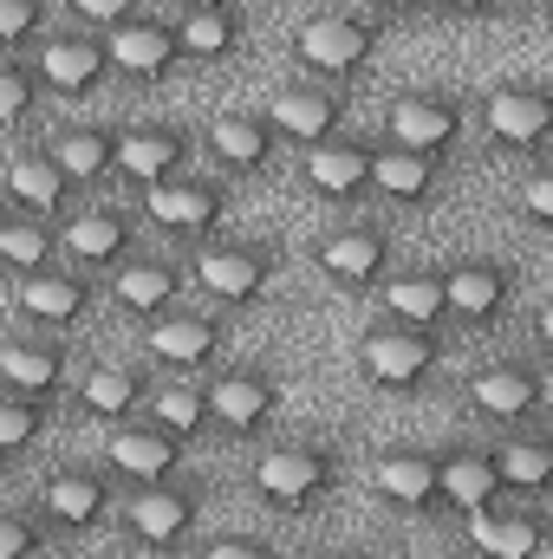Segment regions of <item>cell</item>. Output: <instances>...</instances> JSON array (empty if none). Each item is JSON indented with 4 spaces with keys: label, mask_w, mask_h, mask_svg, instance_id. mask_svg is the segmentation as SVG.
I'll list each match as a JSON object with an SVG mask.
<instances>
[{
    "label": "cell",
    "mask_w": 553,
    "mask_h": 559,
    "mask_svg": "<svg viewBox=\"0 0 553 559\" xmlns=\"http://www.w3.org/2000/svg\"><path fill=\"white\" fill-rule=\"evenodd\" d=\"M365 46H372V33H365L358 20H339V13H319V20L299 26V52H306L319 72H345L352 59H365Z\"/></svg>",
    "instance_id": "1"
},
{
    "label": "cell",
    "mask_w": 553,
    "mask_h": 559,
    "mask_svg": "<svg viewBox=\"0 0 553 559\" xmlns=\"http://www.w3.org/2000/svg\"><path fill=\"white\" fill-rule=\"evenodd\" d=\"M423 365H430L423 332H372L365 338V371L378 384H411V378H423Z\"/></svg>",
    "instance_id": "2"
},
{
    "label": "cell",
    "mask_w": 553,
    "mask_h": 559,
    "mask_svg": "<svg viewBox=\"0 0 553 559\" xmlns=\"http://www.w3.org/2000/svg\"><path fill=\"white\" fill-rule=\"evenodd\" d=\"M553 124V105L534 92H495L489 98V131L502 143H534Z\"/></svg>",
    "instance_id": "3"
},
{
    "label": "cell",
    "mask_w": 553,
    "mask_h": 559,
    "mask_svg": "<svg viewBox=\"0 0 553 559\" xmlns=\"http://www.w3.org/2000/svg\"><path fill=\"white\" fill-rule=\"evenodd\" d=\"M319 481H326V462H319V455L280 449V455L261 462V488H268L274 501H306V495H319Z\"/></svg>",
    "instance_id": "4"
},
{
    "label": "cell",
    "mask_w": 553,
    "mask_h": 559,
    "mask_svg": "<svg viewBox=\"0 0 553 559\" xmlns=\"http://www.w3.org/2000/svg\"><path fill=\"white\" fill-rule=\"evenodd\" d=\"M169 52H176V39H169L163 26H118V33H111V66H125V72H138V79H156V72L169 66Z\"/></svg>",
    "instance_id": "5"
},
{
    "label": "cell",
    "mask_w": 553,
    "mask_h": 559,
    "mask_svg": "<svg viewBox=\"0 0 553 559\" xmlns=\"http://www.w3.org/2000/svg\"><path fill=\"white\" fill-rule=\"evenodd\" d=\"M449 131H456V118L443 105H430V98L391 105V138H398V150H436V143H449Z\"/></svg>",
    "instance_id": "6"
},
{
    "label": "cell",
    "mask_w": 553,
    "mask_h": 559,
    "mask_svg": "<svg viewBox=\"0 0 553 559\" xmlns=\"http://www.w3.org/2000/svg\"><path fill=\"white\" fill-rule=\"evenodd\" d=\"M150 215L163 228H202V222H215V195L189 189V182H156L150 189Z\"/></svg>",
    "instance_id": "7"
},
{
    "label": "cell",
    "mask_w": 553,
    "mask_h": 559,
    "mask_svg": "<svg viewBox=\"0 0 553 559\" xmlns=\"http://www.w3.org/2000/svg\"><path fill=\"white\" fill-rule=\"evenodd\" d=\"M111 462H118L125 475L156 481V475H169L176 449H169V436H156V429H125V436H111Z\"/></svg>",
    "instance_id": "8"
},
{
    "label": "cell",
    "mask_w": 553,
    "mask_h": 559,
    "mask_svg": "<svg viewBox=\"0 0 553 559\" xmlns=\"http://www.w3.org/2000/svg\"><path fill=\"white\" fill-rule=\"evenodd\" d=\"M469 540L489 559H534V547H541L534 521H489L482 508H475V521H469Z\"/></svg>",
    "instance_id": "9"
},
{
    "label": "cell",
    "mask_w": 553,
    "mask_h": 559,
    "mask_svg": "<svg viewBox=\"0 0 553 559\" xmlns=\"http://www.w3.org/2000/svg\"><path fill=\"white\" fill-rule=\"evenodd\" d=\"M436 488H443L456 508H469V514H475V508H482V501L502 488V468H495V462H475V455H462V462H449V468L436 475Z\"/></svg>",
    "instance_id": "10"
},
{
    "label": "cell",
    "mask_w": 553,
    "mask_h": 559,
    "mask_svg": "<svg viewBox=\"0 0 553 559\" xmlns=\"http://www.w3.org/2000/svg\"><path fill=\"white\" fill-rule=\"evenodd\" d=\"M131 527H138L150 547H169V540L189 527V501H176V495H163V488H156V495H138V501H131Z\"/></svg>",
    "instance_id": "11"
},
{
    "label": "cell",
    "mask_w": 553,
    "mask_h": 559,
    "mask_svg": "<svg viewBox=\"0 0 553 559\" xmlns=\"http://www.w3.org/2000/svg\"><path fill=\"white\" fill-rule=\"evenodd\" d=\"M475 404H482L489 417H521V411L534 404V378H528V371H508V365H502V371H482V378H475Z\"/></svg>",
    "instance_id": "12"
},
{
    "label": "cell",
    "mask_w": 553,
    "mask_h": 559,
    "mask_svg": "<svg viewBox=\"0 0 553 559\" xmlns=\"http://www.w3.org/2000/svg\"><path fill=\"white\" fill-rule=\"evenodd\" d=\"M209 404H215V417H222V423H235V429H248V423H261V417H268V404H274V391H268L261 378H222Z\"/></svg>",
    "instance_id": "13"
},
{
    "label": "cell",
    "mask_w": 553,
    "mask_h": 559,
    "mask_svg": "<svg viewBox=\"0 0 553 559\" xmlns=\"http://www.w3.org/2000/svg\"><path fill=\"white\" fill-rule=\"evenodd\" d=\"M306 176H313V189H326V195H352L358 182H372V163H365L358 150H313Z\"/></svg>",
    "instance_id": "14"
},
{
    "label": "cell",
    "mask_w": 553,
    "mask_h": 559,
    "mask_svg": "<svg viewBox=\"0 0 553 559\" xmlns=\"http://www.w3.org/2000/svg\"><path fill=\"white\" fill-rule=\"evenodd\" d=\"M443 286H449V306L469 312V319H489V312L502 306V274H495V267H456Z\"/></svg>",
    "instance_id": "15"
},
{
    "label": "cell",
    "mask_w": 553,
    "mask_h": 559,
    "mask_svg": "<svg viewBox=\"0 0 553 559\" xmlns=\"http://www.w3.org/2000/svg\"><path fill=\"white\" fill-rule=\"evenodd\" d=\"M20 306H26V312H39V319H72V312L85 306V293H79V280L33 274V280H20Z\"/></svg>",
    "instance_id": "16"
},
{
    "label": "cell",
    "mask_w": 553,
    "mask_h": 559,
    "mask_svg": "<svg viewBox=\"0 0 553 559\" xmlns=\"http://www.w3.org/2000/svg\"><path fill=\"white\" fill-rule=\"evenodd\" d=\"M150 345H156V358H169V365H196V358L215 352V332H209L202 319H169V325L150 332Z\"/></svg>",
    "instance_id": "17"
},
{
    "label": "cell",
    "mask_w": 553,
    "mask_h": 559,
    "mask_svg": "<svg viewBox=\"0 0 553 559\" xmlns=\"http://www.w3.org/2000/svg\"><path fill=\"white\" fill-rule=\"evenodd\" d=\"M98 66H105V59H98L92 46H52L39 72H46V85H52V92H85V85L98 79Z\"/></svg>",
    "instance_id": "18"
},
{
    "label": "cell",
    "mask_w": 553,
    "mask_h": 559,
    "mask_svg": "<svg viewBox=\"0 0 553 559\" xmlns=\"http://www.w3.org/2000/svg\"><path fill=\"white\" fill-rule=\"evenodd\" d=\"M378 488H385L391 501H430L436 468H430V462H416V455H385V462H378Z\"/></svg>",
    "instance_id": "19"
},
{
    "label": "cell",
    "mask_w": 553,
    "mask_h": 559,
    "mask_svg": "<svg viewBox=\"0 0 553 559\" xmlns=\"http://www.w3.org/2000/svg\"><path fill=\"white\" fill-rule=\"evenodd\" d=\"M118 163L143 176V182H156V176H169V163H176V138H163V131H138V138L118 143Z\"/></svg>",
    "instance_id": "20"
},
{
    "label": "cell",
    "mask_w": 553,
    "mask_h": 559,
    "mask_svg": "<svg viewBox=\"0 0 553 559\" xmlns=\"http://www.w3.org/2000/svg\"><path fill=\"white\" fill-rule=\"evenodd\" d=\"M268 118H274L280 131H293V138H319V131L332 124V105H326V98H313V92H280Z\"/></svg>",
    "instance_id": "21"
},
{
    "label": "cell",
    "mask_w": 553,
    "mask_h": 559,
    "mask_svg": "<svg viewBox=\"0 0 553 559\" xmlns=\"http://www.w3.org/2000/svg\"><path fill=\"white\" fill-rule=\"evenodd\" d=\"M495 468H502V481H515V488H548L553 481V449L548 442H508Z\"/></svg>",
    "instance_id": "22"
},
{
    "label": "cell",
    "mask_w": 553,
    "mask_h": 559,
    "mask_svg": "<svg viewBox=\"0 0 553 559\" xmlns=\"http://www.w3.org/2000/svg\"><path fill=\"white\" fill-rule=\"evenodd\" d=\"M7 182H13V195H20V202L52 209V202H59V189H66V169H59V163H33V156H20V163L7 169Z\"/></svg>",
    "instance_id": "23"
},
{
    "label": "cell",
    "mask_w": 553,
    "mask_h": 559,
    "mask_svg": "<svg viewBox=\"0 0 553 559\" xmlns=\"http://www.w3.org/2000/svg\"><path fill=\"white\" fill-rule=\"evenodd\" d=\"M0 371H7V384H20V391H52V378H59V352L7 345V352H0Z\"/></svg>",
    "instance_id": "24"
},
{
    "label": "cell",
    "mask_w": 553,
    "mask_h": 559,
    "mask_svg": "<svg viewBox=\"0 0 553 559\" xmlns=\"http://www.w3.org/2000/svg\"><path fill=\"white\" fill-rule=\"evenodd\" d=\"M385 299H391V312H404V319H416V325H430V319L449 306V286H443V280H391Z\"/></svg>",
    "instance_id": "25"
},
{
    "label": "cell",
    "mask_w": 553,
    "mask_h": 559,
    "mask_svg": "<svg viewBox=\"0 0 553 559\" xmlns=\"http://www.w3.org/2000/svg\"><path fill=\"white\" fill-rule=\"evenodd\" d=\"M372 182H378V189H391V195H423V189H430L423 150H391V156H372Z\"/></svg>",
    "instance_id": "26"
},
{
    "label": "cell",
    "mask_w": 553,
    "mask_h": 559,
    "mask_svg": "<svg viewBox=\"0 0 553 559\" xmlns=\"http://www.w3.org/2000/svg\"><path fill=\"white\" fill-rule=\"evenodd\" d=\"M202 286L242 299V293L261 286V261H248V254H202Z\"/></svg>",
    "instance_id": "27"
},
{
    "label": "cell",
    "mask_w": 553,
    "mask_h": 559,
    "mask_svg": "<svg viewBox=\"0 0 553 559\" xmlns=\"http://www.w3.org/2000/svg\"><path fill=\"white\" fill-rule=\"evenodd\" d=\"M66 241H72V254H79V261H111V254L125 248V228H118L111 215H85V222H72V228H66Z\"/></svg>",
    "instance_id": "28"
},
{
    "label": "cell",
    "mask_w": 553,
    "mask_h": 559,
    "mask_svg": "<svg viewBox=\"0 0 553 559\" xmlns=\"http://www.w3.org/2000/svg\"><path fill=\"white\" fill-rule=\"evenodd\" d=\"M98 508H105V488H98V481H85V475H59V481H52V514H59V521L85 527Z\"/></svg>",
    "instance_id": "29"
},
{
    "label": "cell",
    "mask_w": 553,
    "mask_h": 559,
    "mask_svg": "<svg viewBox=\"0 0 553 559\" xmlns=\"http://www.w3.org/2000/svg\"><path fill=\"white\" fill-rule=\"evenodd\" d=\"M215 150L228 156V163H261L268 156V138H261V124L255 118H215Z\"/></svg>",
    "instance_id": "30"
},
{
    "label": "cell",
    "mask_w": 553,
    "mask_h": 559,
    "mask_svg": "<svg viewBox=\"0 0 553 559\" xmlns=\"http://www.w3.org/2000/svg\"><path fill=\"white\" fill-rule=\"evenodd\" d=\"M326 267H332V274H345V280L378 274V241H372V235H339V241L326 248Z\"/></svg>",
    "instance_id": "31"
},
{
    "label": "cell",
    "mask_w": 553,
    "mask_h": 559,
    "mask_svg": "<svg viewBox=\"0 0 553 559\" xmlns=\"http://www.w3.org/2000/svg\"><path fill=\"white\" fill-rule=\"evenodd\" d=\"M169 286H176V280L163 274V267H131V274L118 280V299H125L131 312H156V306L169 299Z\"/></svg>",
    "instance_id": "32"
},
{
    "label": "cell",
    "mask_w": 553,
    "mask_h": 559,
    "mask_svg": "<svg viewBox=\"0 0 553 559\" xmlns=\"http://www.w3.org/2000/svg\"><path fill=\"white\" fill-rule=\"evenodd\" d=\"M131 397H138L131 371H92V378H85V404H92L98 417H118V411H125Z\"/></svg>",
    "instance_id": "33"
},
{
    "label": "cell",
    "mask_w": 553,
    "mask_h": 559,
    "mask_svg": "<svg viewBox=\"0 0 553 559\" xmlns=\"http://www.w3.org/2000/svg\"><path fill=\"white\" fill-rule=\"evenodd\" d=\"M0 248H7V261H13L20 274H33V267L46 261V248H52V241H46L39 228H26V222H7V228H0Z\"/></svg>",
    "instance_id": "34"
},
{
    "label": "cell",
    "mask_w": 553,
    "mask_h": 559,
    "mask_svg": "<svg viewBox=\"0 0 553 559\" xmlns=\"http://www.w3.org/2000/svg\"><path fill=\"white\" fill-rule=\"evenodd\" d=\"M52 163H59L66 176H98V169L111 163V143H105V138H66Z\"/></svg>",
    "instance_id": "35"
},
{
    "label": "cell",
    "mask_w": 553,
    "mask_h": 559,
    "mask_svg": "<svg viewBox=\"0 0 553 559\" xmlns=\"http://www.w3.org/2000/svg\"><path fill=\"white\" fill-rule=\"evenodd\" d=\"M183 46L189 52H228V20L222 13H196V20H183Z\"/></svg>",
    "instance_id": "36"
},
{
    "label": "cell",
    "mask_w": 553,
    "mask_h": 559,
    "mask_svg": "<svg viewBox=\"0 0 553 559\" xmlns=\"http://www.w3.org/2000/svg\"><path fill=\"white\" fill-rule=\"evenodd\" d=\"M156 417H163V429H189V423L202 417V397L196 391H163L156 397Z\"/></svg>",
    "instance_id": "37"
},
{
    "label": "cell",
    "mask_w": 553,
    "mask_h": 559,
    "mask_svg": "<svg viewBox=\"0 0 553 559\" xmlns=\"http://www.w3.org/2000/svg\"><path fill=\"white\" fill-rule=\"evenodd\" d=\"M26 98H33V85H26V72H20V66H7V72H0V118L13 124V118L26 111Z\"/></svg>",
    "instance_id": "38"
},
{
    "label": "cell",
    "mask_w": 553,
    "mask_h": 559,
    "mask_svg": "<svg viewBox=\"0 0 553 559\" xmlns=\"http://www.w3.org/2000/svg\"><path fill=\"white\" fill-rule=\"evenodd\" d=\"M33 436V411L26 404H0V449H20Z\"/></svg>",
    "instance_id": "39"
},
{
    "label": "cell",
    "mask_w": 553,
    "mask_h": 559,
    "mask_svg": "<svg viewBox=\"0 0 553 559\" xmlns=\"http://www.w3.org/2000/svg\"><path fill=\"white\" fill-rule=\"evenodd\" d=\"M521 209L541 215V222H553V176H534V182L521 189Z\"/></svg>",
    "instance_id": "40"
},
{
    "label": "cell",
    "mask_w": 553,
    "mask_h": 559,
    "mask_svg": "<svg viewBox=\"0 0 553 559\" xmlns=\"http://www.w3.org/2000/svg\"><path fill=\"white\" fill-rule=\"evenodd\" d=\"M26 26H33V0H0V33L20 39Z\"/></svg>",
    "instance_id": "41"
},
{
    "label": "cell",
    "mask_w": 553,
    "mask_h": 559,
    "mask_svg": "<svg viewBox=\"0 0 553 559\" xmlns=\"http://www.w3.org/2000/svg\"><path fill=\"white\" fill-rule=\"evenodd\" d=\"M26 547H33L26 521H7V527H0V559H26Z\"/></svg>",
    "instance_id": "42"
},
{
    "label": "cell",
    "mask_w": 553,
    "mask_h": 559,
    "mask_svg": "<svg viewBox=\"0 0 553 559\" xmlns=\"http://www.w3.org/2000/svg\"><path fill=\"white\" fill-rule=\"evenodd\" d=\"M85 20H131V0H72Z\"/></svg>",
    "instance_id": "43"
},
{
    "label": "cell",
    "mask_w": 553,
    "mask_h": 559,
    "mask_svg": "<svg viewBox=\"0 0 553 559\" xmlns=\"http://www.w3.org/2000/svg\"><path fill=\"white\" fill-rule=\"evenodd\" d=\"M209 559H268V554H261L255 540H215V547H209Z\"/></svg>",
    "instance_id": "44"
},
{
    "label": "cell",
    "mask_w": 553,
    "mask_h": 559,
    "mask_svg": "<svg viewBox=\"0 0 553 559\" xmlns=\"http://www.w3.org/2000/svg\"><path fill=\"white\" fill-rule=\"evenodd\" d=\"M189 7H196V13H215V7H222V0H189Z\"/></svg>",
    "instance_id": "45"
},
{
    "label": "cell",
    "mask_w": 553,
    "mask_h": 559,
    "mask_svg": "<svg viewBox=\"0 0 553 559\" xmlns=\"http://www.w3.org/2000/svg\"><path fill=\"white\" fill-rule=\"evenodd\" d=\"M541 332H548V345H553V306H548V312H541Z\"/></svg>",
    "instance_id": "46"
},
{
    "label": "cell",
    "mask_w": 553,
    "mask_h": 559,
    "mask_svg": "<svg viewBox=\"0 0 553 559\" xmlns=\"http://www.w3.org/2000/svg\"><path fill=\"white\" fill-rule=\"evenodd\" d=\"M449 7H482V0H449Z\"/></svg>",
    "instance_id": "47"
}]
</instances>
